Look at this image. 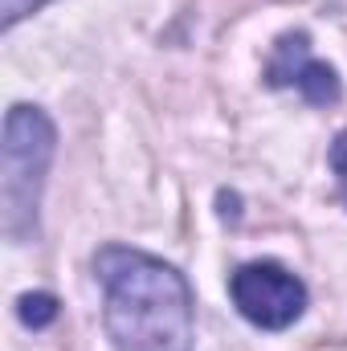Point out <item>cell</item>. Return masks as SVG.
Listing matches in <instances>:
<instances>
[{"instance_id": "6da1fadb", "label": "cell", "mask_w": 347, "mask_h": 351, "mask_svg": "<svg viewBox=\"0 0 347 351\" xmlns=\"http://www.w3.org/2000/svg\"><path fill=\"white\" fill-rule=\"evenodd\" d=\"M94 278L106 294L102 323L115 351H192L196 302L176 265L131 245H102Z\"/></svg>"}, {"instance_id": "7a4b0ae2", "label": "cell", "mask_w": 347, "mask_h": 351, "mask_svg": "<svg viewBox=\"0 0 347 351\" xmlns=\"http://www.w3.org/2000/svg\"><path fill=\"white\" fill-rule=\"evenodd\" d=\"M53 152H58L53 119L29 102L8 106L4 143H0V229L16 245L37 237L41 192H45Z\"/></svg>"}, {"instance_id": "3957f363", "label": "cell", "mask_w": 347, "mask_h": 351, "mask_svg": "<svg viewBox=\"0 0 347 351\" xmlns=\"http://www.w3.org/2000/svg\"><path fill=\"white\" fill-rule=\"evenodd\" d=\"M229 298L246 323L261 331H286L307 311V282L282 262H246L229 274Z\"/></svg>"}, {"instance_id": "277c9868", "label": "cell", "mask_w": 347, "mask_h": 351, "mask_svg": "<svg viewBox=\"0 0 347 351\" xmlns=\"http://www.w3.org/2000/svg\"><path fill=\"white\" fill-rule=\"evenodd\" d=\"M261 78H265V86H274V90L294 86L311 106H331V102H339V94H344L339 74H335L327 62H319V58L311 53V37H307L302 29L282 33V37L274 41V53H270Z\"/></svg>"}, {"instance_id": "5b68a950", "label": "cell", "mask_w": 347, "mask_h": 351, "mask_svg": "<svg viewBox=\"0 0 347 351\" xmlns=\"http://www.w3.org/2000/svg\"><path fill=\"white\" fill-rule=\"evenodd\" d=\"M16 319L29 327V331H41L58 319V298L45 294V290H33V294H21L16 298Z\"/></svg>"}, {"instance_id": "8992f818", "label": "cell", "mask_w": 347, "mask_h": 351, "mask_svg": "<svg viewBox=\"0 0 347 351\" xmlns=\"http://www.w3.org/2000/svg\"><path fill=\"white\" fill-rule=\"evenodd\" d=\"M327 160H331V172H335V184H339V196H344V204H347V131L335 135Z\"/></svg>"}, {"instance_id": "52a82bcc", "label": "cell", "mask_w": 347, "mask_h": 351, "mask_svg": "<svg viewBox=\"0 0 347 351\" xmlns=\"http://www.w3.org/2000/svg\"><path fill=\"white\" fill-rule=\"evenodd\" d=\"M41 4H49V0H0V25L4 29H12L16 21H25L29 12H37Z\"/></svg>"}]
</instances>
